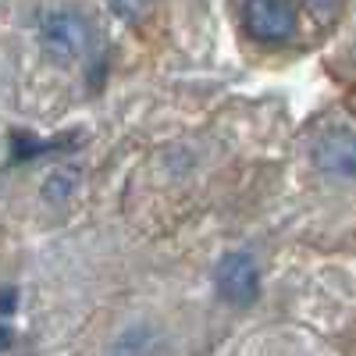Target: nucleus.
Segmentation results:
<instances>
[{"label": "nucleus", "instance_id": "f257e3e1", "mask_svg": "<svg viewBox=\"0 0 356 356\" xmlns=\"http://www.w3.org/2000/svg\"><path fill=\"white\" fill-rule=\"evenodd\" d=\"M40 43L57 61H75L89 47V25L75 8H43L36 18Z\"/></svg>", "mask_w": 356, "mask_h": 356}, {"label": "nucleus", "instance_id": "f03ea898", "mask_svg": "<svg viewBox=\"0 0 356 356\" xmlns=\"http://www.w3.org/2000/svg\"><path fill=\"white\" fill-rule=\"evenodd\" d=\"M214 282H218V292L232 307H250L257 300V267L243 253L221 257V264L214 267Z\"/></svg>", "mask_w": 356, "mask_h": 356}, {"label": "nucleus", "instance_id": "7ed1b4c3", "mask_svg": "<svg viewBox=\"0 0 356 356\" xmlns=\"http://www.w3.org/2000/svg\"><path fill=\"white\" fill-rule=\"evenodd\" d=\"M314 164L332 178H356V132L332 129L314 146Z\"/></svg>", "mask_w": 356, "mask_h": 356}, {"label": "nucleus", "instance_id": "20e7f679", "mask_svg": "<svg viewBox=\"0 0 356 356\" xmlns=\"http://www.w3.org/2000/svg\"><path fill=\"white\" fill-rule=\"evenodd\" d=\"M243 22L257 40H285L296 29V8L275 4V0H257L243 8Z\"/></svg>", "mask_w": 356, "mask_h": 356}, {"label": "nucleus", "instance_id": "39448f33", "mask_svg": "<svg viewBox=\"0 0 356 356\" xmlns=\"http://www.w3.org/2000/svg\"><path fill=\"white\" fill-rule=\"evenodd\" d=\"M157 335L146 328V324H136V328H129L122 339L114 342V356H150L157 349Z\"/></svg>", "mask_w": 356, "mask_h": 356}, {"label": "nucleus", "instance_id": "423d86ee", "mask_svg": "<svg viewBox=\"0 0 356 356\" xmlns=\"http://www.w3.org/2000/svg\"><path fill=\"white\" fill-rule=\"evenodd\" d=\"M72 189H75V168L54 171L47 182H43V196H47V200H68Z\"/></svg>", "mask_w": 356, "mask_h": 356}]
</instances>
